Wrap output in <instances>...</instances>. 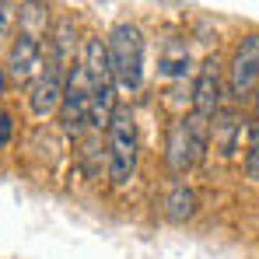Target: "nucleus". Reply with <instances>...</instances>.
<instances>
[{
	"mask_svg": "<svg viewBox=\"0 0 259 259\" xmlns=\"http://www.w3.org/2000/svg\"><path fill=\"white\" fill-rule=\"evenodd\" d=\"M137 154H140L137 119H133L130 109L116 105V112L109 119V179H112V186H126L130 179H133Z\"/></svg>",
	"mask_w": 259,
	"mask_h": 259,
	"instance_id": "obj_2",
	"label": "nucleus"
},
{
	"mask_svg": "<svg viewBox=\"0 0 259 259\" xmlns=\"http://www.w3.org/2000/svg\"><path fill=\"white\" fill-rule=\"evenodd\" d=\"M14 18H18V7L11 0H0V46L11 39V28H14Z\"/></svg>",
	"mask_w": 259,
	"mask_h": 259,
	"instance_id": "obj_13",
	"label": "nucleus"
},
{
	"mask_svg": "<svg viewBox=\"0 0 259 259\" xmlns=\"http://www.w3.org/2000/svg\"><path fill=\"white\" fill-rule=\"evenodd\" d=\"M11 130H14L11 116H7V112H0V147H7V144H11Z\"/></svg>",
	"mask_w": 259,
	"mask_h": 259,
	"instance_id": "obj_15",
	"label": "nucleus"
},
{
	"mask_svg": "<svg viewBox=\"0 0 259 259\" xmlns=\"http://www.w3.org/2000/svg\"><path fill=\"white\" fill-rule=\"evenodd\" d=\"M60 123H63V130L70 137H81L91 126V81H88L84 63H77V60L67 70L63 102H60Z\"/></svg>",
	"mask_w": 259,
	"mask_h": 259,
	"instance_id": "obj_5",
	"label": "nucleus"
},
{
	"mask_svg": "<svg viewBox=\"0 0 259 259\" xmlns=\"http://www.w3.org/2000/svg\"><path fill=\"white\" fill-rule=\"evenodd\" d=\"M18 32L42 42L49 35V0H21L18 4Z\"/></svg>",
	"mask_w": 259,
	"mask_h": 259,
	"instance_id": "obj_9",
	"label": "nucleus"
},
{
	"mask_svg": "<svg viewBox=\"0 0 259 259\" xmlns=\"http://www.w3.org/2000/svg\"><path fill=\"white\" fill-rule=\"evenodd\" d=\"M245 175L259 182V126L252 130V140H249V151H245Z\"/></svg>",
	"mask_w": 259,
	"mask_h": 259,
	"instance_id": "obj_12",
	"label": "nucleus"
},
{
	"mask_svg": "<svg viewBox=\"0 0 259 259\" xmlns=\"http://www.w3.org/2000/svg\"><path fill=\"white\" fill-rule=\"evenodd\" d=\"M74 67V60H67V56H60L56 49H49L46 46V60H42V70H39V77L28 84V105H32V112L46 119L49 112H56L60 109V102H63V84H67V70Z\"/></svg>",
	"mask_w": 259,
	"mask_h": 259,
	"instance_id": "obj_4",
	"label": "nucleus"
},
{
	"mask_svg": "<svg viewBox=\"0 0 259 259\" xmlns=\"http://www.w3.org/2000/svg\"><path fill=\"white\" fill-rule=\"evenodd\" d=\"M158 70H161L165 77H179V74H186V70H189V53H182V56H175V60H172V56H165Z\"/></svg>",
	"mask_w": 259,
	"mask_h": 259,
	"instance_id": "obj_14",
	"label": "nucleus"
},
{
	"mask_svg": "<svg viewBox=\"0 0 259 259\" xmlns=\"http://www.w3.org/2000/svg\"><path fill=\"white\" fill-rule=\"evenodd\" d=\"M4 91H7V74H4V67H0V98H4Z\"/></svg>",
	"mask_w": 259,
	"mask_h": 259,
	"instance_id": "obj_16",
	"label": "nucleus"
},
{
	"mask_svg": "<svg viewBox=\"0 0 259 259\" xmlns=\"http://www.w3.org/2000/svg\"><path fill=\"white\" fill-rule=\"evenodd\" d=\"M221 95H224V81H221V60L207 56L196 70L193 81V112L203 119H214L221 112Z\"/></svg>",
	"mask_w": 259,
	"mask_h": 259,
	"instance_id": "obj_7",
	"label": "nucleus"
},
{
	"mask_svg": "<svg viewBox=\"0 0 259 259\" xmlns=\"http://www.w3.org/2000/svg\"><path fill=\"white\" fill-rule=\"evenodd\" d=\"M105 49H109V63H112V77H116V88L123 91H137L144 84V35L137 25H116L105 39Z\"/></svg>",
	"mask_w": 259,
	"mask_h": 259,
	"instance_id": "obj_1",
	"label": "nucleus"
},
{
	"mask_svg": "<svg viewBox=\"0 0 259 259\" xmlns=\"http://www.w3.org/2000/svg\"><path fill=\"white\" fill-rule=\"evenodd\" d=\"M207 144H210V123H207L203 116H196V112L182 116V119L168 130V151H165L168 168H172L175 175H186L200 158H203Z\"/></svg>",
	"mask_w": 259,
	"mask_h": 259,
	"instance_id": "obj_3",
	"label": "nucleus"
},
{
	"mask_svg": "<svg viewBox=\"0 0 259 259\" xmlns=\"http://www.w3.org/2000/svg\"><path fill=\"white\" fill-rule=\"evenodd\" d=\"M256 116H259V88H256Z\"/></svg>",
	"mask_w": 259,
	"mask_h": 259,
	"instance_id": "obj_17",
	"label": "nucleus"
},
{
	"mask_svg": "<svg viewBox=\"0 0 259 259\" xmlns=\"http://www.w3.org/2000/svg\"><path fill=\"white\" fill-rule=\"evenodd\" d=\"M259 88V32H249L242 46L235 49V60H231V74H228V95L235 102L256 95Z\"/></svg>",
	"mask_w": 259,
	"mask_h": 259,
	"instance_id": "obj_6",
	"label": "nucleus"
},
{
	"mask_svg": "<svg viewBox=\"0 0 259 259\" xmlns=\"http://www.w3.org/2000/svg\"><path fill=\"white\" fill-rule=\"evenodd\" d=\"M193 214H196V189L186 186V182L172 186V193L165 196V217L175 221V224H182V221H189Z\"/></svg>",
	"mask_w": 259,
	"mask_h": 259,
	"instance_id": "obj_11",
	"label": "nucleus"
},
{
	"mask_svg": "<svg viewBox=\"0 0 259 259\" xmlns=\"http://www.w3.org/2000/svg\"><path fill=\"white\" fill-rule=\"evenodd\" d=\"M42 60H46V46L39 39H28V35L18 32V39L7 49V70H11V77L18 84H32L39 77V70H42Z\"/></svg>",
	"mask_w": 259,
	"mask_h": 259,
	"instance_id": "obj_8",
	"label": "nucleus"
},
{
	"mask_svg": "<svg viewBox=\"0 0 259 259\" xmlns=\"http://www.w3.org/2000/svg\"><path fill=\"white\" fill-rule=\"evenodd\" d=\"M210 137H214V144L221 147V154L231 158V154L238 151V137H242V119H238V112H217Z\"/></svg>",
	"mask_w": 259,
	"mask_h": 259,
	"instance_id": "obj_10",
	"label": "nucleus"
}]
</instances>
